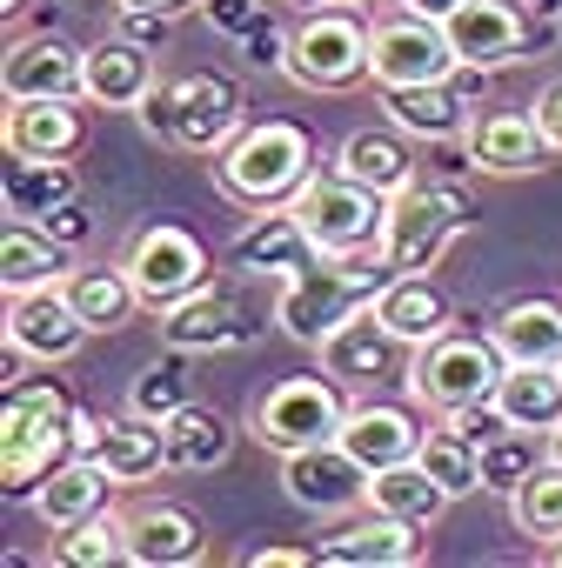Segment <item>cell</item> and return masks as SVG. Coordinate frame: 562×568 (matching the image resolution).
<instances>
[{"mask_svg":"<svg viewBox=\"0 0 562 568\" xmlns=\"http://www.w3.org/2000/svg\"><path fill=\"white\" fill-rule=\"evenodd\" d=\"M74 395L61 382H8L0 395V495L34 501V488L74 455Z\"/></svg>","mask_w":562,"mask_h":568,"instance_id":"6da1fadb","label":"cell"},{"mask_svg":"<svg viewBox=\"0 0 562 568\" xmlns=\"http://www.w3.org/2000/svg\"><path fill=\"white\" fill-rule=\"evenodd\" d=\"M395 281V267L382 254H315L309 267H295L274 295V328L302 342V348H322L349 315L375 308V295Z\"/></svg>","mask_w":562,"mask_h":568,"instance_id":"7a4b0ae2","label":"cell"},{"mask_svg":"<svg viewBox=\"0 0 562 568\" xmlns=\"http://www.w3.org/2000/svg\"><path fill=\"white\" fill-rule=\"evenodd\" d=\"M315 174V141L295 121H254L214 154V187L234 207H281Z\"/></svg>","mask_w":562,"mask_h":568,"instance_id":"3957f363","label":"cell"},{"mask_svg":"<svg viewBox=\"0 0 562 568\" xmlns=\"http://www.w3.org/2000/svg\"><path fill=\"white\" fill-rule=\"evenodd\" d=\"M141 128L174 154L214 161L248 128V101L228 74H174V81H154V94L141 101Z\"/></svg>","mask_w":562,"mask_h":568,"instance_id":"277c9868","label":"cell"},{"mask_svg":"<svg viewBox=\"0 0 562 568\" xmlns=\"http://www.w3.org/2000/svg\"><path fill=\"white\" fill-rule=\"evenodd\" d=\"M475 227V201L455 181H415L389 201V227H382V261L395 274H429L462 234Z\"/></svg>","mask_w":562,"mask_h":568,"instance_id":"5b68a950","label":"cell"},{"mask_svg":"<svg viewBox=\"0 0 562 568\" xmlns=\"http://www.w3.org/2000/svg\"><path fill=\"white\" fill-rule=\"evenodd\" d=\"M502 348H495V335L482 342V335H435L429 348H415V362H409V395L429 408V415H462V408H489L495 402V382H502Z\"/></svg>","mask_w":562,"mask_h":568,"instance_id":"8992f818","label":"cell"},{"mask_svg":"<svg viewBox=\"0 0 562 568\" xmlns=\"http://www.w3.org/2000/svg\"><path fill=\"white\" fill-rule=\"evenodd\" d=\"M349 408H355V402L342 395V382H335V375H281V382L254 402L248 428H254V442H261V448L295 455V448L335 442V435H342V422H349Z\"/></svg>","mask_w":562,"mask_h":568,"instance_id":"52a82bcc","label":"cell"},{"mask_svg":"<svg viewBox=\"0 0 562 568\" xmlns=\"http://www.w3.org/2000/svg\"><path fill=\"white\" fill-rule=\"evenodd\" d=\"M289 207H295V221L309 227V241H315L322 254H382L389 201H382L375 187L349 181L342 168H335V174H309Z\"/></svg>","mask_w":562,"mask_h":568,"instance_id":"ba28073f","label":"cell"},{"mask_svg":"<svg viewBox=\"0 0 562 568\" xmlns=\"http://www.w3.org/2000/svg\"><path fill=\"white\" fill-rule=\"evenodd\" d=\"M281 74L309 94H342V88L369 81V21L355 8L302 14V28L289 34V68Z\"/></svg>","mask_w":562,"mask_h":568,"instance_id":"9c48e42d","label":"cell"},{"mask_svg":"<svg viewBox=\"0 0 562 568\" xmlns=\"http://www.w3.org/2000/svg\"><path fill=\"white\" fill-rule=\"evenodd\" d=\"M121 267H128V281H134L141 308H154V315L174 308V302H188L194 288H208V247H201L181 221H148V227L128 241Z\"/></svg>","mask_w":562,"mask_h":568,"instance_id":"30bf717a","label":"cell"},{"mask_svg":"<svg viewBox=\"0 0 562 568\" xmlns=\"http://www.w3.org/2000/svg\"><path fill=\"white\" fill-rule=\"evenodd\" d=\"M462 61L449 48V28L442 21H422V14H395V21H375L369 28V81L389 94V88H422V81H455Z\"/></svg>","mask_w":562,"mask_h":568,"instance_id":"8fae6325","label":"cell"},{"mask_svg":"<svg viewBox=\"0 0 562 568\" xmlns=\"http://www.w3.org/2000/svg\"><path fill=\"white\" fill-rule=\"evenodd\" d=\"M322 375H335L342 388H382V382H409V362H415V348L375 315V308H362V315H349L322 348Z\"/></svg>","mask_w":562,"mask_h":568,"instance_id":"7c38bea8","label":"cell"},{"mask_svg":"<svg viewBox=\"0 0 562 568\" xmlns=\"http://www.w3.org/2000/svg\"><path fill=\"white\" fill-rule=\"evenodd\" d=\"M74 455H94L121 488H134V481H154L161 468H168V428L161 422H148V415H74Z\"/></svg>","mask_w":562,"mask_h":568,"instance_id":"4fadbf2b","label":"cell"},{"mask_svg":"<svg viewBox=\"0 0 562 568\" xmlns=\"http://www.w3.org/2000/svg\"><path fill=\"white\" fill-rule=\"evenodd\" d=\"M442 28H449V48L469 74H495V68L522 61L535 41V21H529L522 0H462Z\"/></svg>","mask_w":562,"mask_h":568,"instance_id":"5bb4252c","label":"cell"},{"mask_svg":"<svg viewBox=\"0 0 562 568\" xmlns=\"http://www.w3.org/2000/svg\"><path fill=\"white\" fill-rule=\"evenodd\" d=\"M281 488H289L295 508L309 515H342V508H369V468L335 442H315V448H295L281 455Z\"/></svg>","mask_w":562,"mask_h":568,"instance_id":"9a60e30c","label":"cell"},{"mask_svg":"<svg viewBox=\"0 0 562 568\" xmlns=\"http://www.w3.org/2000/svg\"><path fill=\"white\" fill-rule=\"evenodd\" d=\"M81 61L88 48H74L68 34H21L0 54V94L8 101H81Z\"/></svg>","mask_w":562,"mask_h":568,"instance_id":"2e32d148","label":"cell"},{"mask_svg":"<svg viewBox=\"0 0 562 568\" xmlns=\"http://www.w3.org/2000/svg\"><path fill=\"white\" fill-rule=\"evenodd\" d=\"M161 68H154V48L148 41H94L88 61H81V101L101 108V114H141V101L154 94Z\"/></svg>","mask_w":562,"mask_h":568,"instance_id":"e0dca14e","label":"cell"},{"mask_svg":"<svg viewBox=\"0 0 562 568\" xmlns=\"http://www.w3.org/2000/svg\"><path fill=\"white\" fill-rule=\"evenodd\" d=\"M254 328H261V322H254L234 295H221V288H194L188 302L161 308V342L181 348V355H221V348H241V342H254Z\"/></svg>","mask_w":562,"mask_h":568,"instance_id":"ac0fdd59","label":"cell"},{"mask_svg":"<svg viewBox=\"0 0 562 568\" xmlns=\"http://www.w3.org/2000/svg\"><path fill=\"white\" fill-rule=\"evenodd\" d=\"M121 528H128V561L134 568H194L208 555V528L181 501H141V508L121 515Z\"/></svg>","mask_w":562,"mask_h":568,"instance_id":"d6986e66","label":"cell"},{"mask_svg":"<svg viewBox=\"0 0 562 568\" xmlns=\"http://www.w3.org/2000/svg\"><path fill=\"white\" fill-rule=\"evenodd\" d=\"M462 148H469V168L475 174H535V168H549V141H542V128H535V114H522V108H495V114H475L469 121V134H462Z\"/></svg>","mask_w":562,"mask_h":568,"instance_id":"ffe728a7","label":"cell"},{"mask_svg":"<svg viewBox=\"0 0 562 568\" xmlns=\"http://www.w3.org/2000/svg\"><path fill=\"white\" fill-rule=\"evenodd\" d=\"M94 328L74 315V302L61 288H28V295H8V342L28 355V362H68Z\"/></svg>","mask_w":562,"mask_h":568,"instance_id":"44dd1931","label":"cell"},{"mask_svg":"<svg viewBox=\"0 0 562 568\" xmlns=\"http://www.w3.org/2000/svg\"><path fill=\"white\" fill-rule=\"evenodd\" d=\"M322 247L309 241V227L295 221V207L281 201V207H254V221L228 241V261L241 274H274V281H289L295 267H309Z\"/></svg>","mask_w":562,"mask_h":568,"instance_id":"7402d4cb","label":"cell"},{"mask_svg":"<svg viewBox=\"0 0 562 568\" xmlns=\"http://www.w3.org/2000/svg\"><path fill=\"white\" fill-rule=\"evenodd\" d=\"M88 141V121L74 101H8L0 114V148L34 154V161H74Z\"/></svg>","mask_w":562,"mask_h":568,"instance_id":"603a6c76","label":"cell"},{"mask_svg":"<svg viewBox=\"0 0 562 568\" xmlns=\"http://www.w3.org/2000/svg\"><path fill=\"white\" fill-rule=\"evenodd\" d=\"M315 555H322V568H409V561H422V528L369 508V521L335 528L329 541H315Z\"/></svg>","mask_w":562,"mask_h":568,"instance_id":"cb8c5ba5","label":"cell"},{"mask_svg":"<svg viewBox=\"0 0 562 568\" xmlns=\"http://www.w3.org/2000/svg\"><path fill=\"white\" fill-rule=\"evenodd\" d=\"M68 247L41 227V221H8L0 227V288L8 295H28V288H61L68 281Z\"/></svg>","mask_w":562,"mask_h":568,"instance_id":"d4e9b609","label":"cell"},{"mask_svg":"<svg viewBox=\"0 0 562 568\" xmlns=\"http://www.w3.org/2000/svg\"><path fill=\"white\" fill-rule=\"evenodd\" d=\"M108 488H114V475H108L94 455H68V462L34 488V515H41L54 535H68V528H81L88 515L108 508Z\"/></svg>","mask_w":562,"mask_h":568,"instance_id":"484cf974","label":"cell"},{"mask_svg":"<svg viewBox=\"0 0 562 568\" xmlns=\"http://www.w3.org/2000/svg\"><path fill=\"white\" fill-rule=\"evenodd\" d=\"M342 448L375 475V468L409 462V455L422 448V428H415V422H409V408H395V402H355V408H349V422H342Z\"/></svg>","mask_w":562,"mask_h":568,"instance_id":"4316f807","label":"cell"},{"mask_svg":"<svg viewBox=\"0 0 562 568\" xmlns=\"http://www.w3.org/2000/svg\"><path fill=\"white\" fill-rule=\"evenodd\" d=\"M382 108H389V121L402 128V134H422V141H462L469 134V94L455 88V81H422V88H389L382 94Z\"/></svg>","mask_w":562,"mask_h":568,"instance_id":"83f0119b","label":"cell"},{"mask_svg":"<svg viewBox=\"0 0 562 568\" xmlns=\"http://www.w3.org/2000/svg\"><path fill=\"white\" fill-rule=\"evenodd\" d=\"M449 501H455V495H449L415 455L395 462V468H375V475H369V508H375V515H395V521H409V528H422V535L449 515Z\"/></svg>","mask_w":562,"mask_h":568,"instance_id":"f1b7e54d","label":"cell"},{"mask_svg":"<svg viewBox=\"0 0 562 568\" xmlns=\"http://www.w3.org/2000/svg\"><path fill=\"white\" fill-rule=\"evenodd\" d=\"M0 194H8V214H21V221H48L54 207L81 201V174H74V161L8 154V161H0Z\"/></svg>","mask_w":562,"mask_h":568,"instance_id":"f546056e","label":"cell"},{"mask_svg":"<svg viewBox=\"0 0 562 568\" xmlns=\"http://www.w3.org/2000/svg\"><path fill=\"white\" fill-rule=\"evenodd\" d=\"M335 168L362 187H375L382 201H395L402 187H415V154L402 148V128H355L335 154Z\"/></svg>","mask_w":562,"mask_h":568,"instance_id":"4dcf8cb0","label":"cell"},{"mask_svg":"<svg viewBox=\"0 0 562 568\" xmlns=\"http://www.w3.org/2000/svg\"><path fill=\"white\" fill-rule=\"evenodd\" d=\"M375 315H382L409 348H429V342H435V335H449V322H455L449 295L435 288L429 274H395L389 288L375 295Z\"/></svg>","mask_w":562,"mask_h":568,"instance_id":"1f68e13d","label":"cell"},{"mask_svg":"<svg viewBox=\"0 0 562 568\" xmlns=\"http://www.w3.org/2000/svg\"><path fill=\"white\" fill-rule=\"evenodd\" d=\"M161 428H168V468L174 475H208V468H221L234 455V422L221 408H208V402L174 408Z\"/></svg>","mask_w":562,"mask_h":568,"instance_id":"d6a6232c","label":"cell"},{"mask_svg":"<svg viewBox=\"0 0 562 568\" xmlns=\"http://www.w3.org/2000/svg\"><path fill=\"white\" fill-rule=\"evenodd\" d=\"M509 428H529V435H549V428H562V368H549V362H535V368H502V382H495V402H489Z\"/></svg>","mask_w":562,"mask_h":568,"instance_id":"836d02e7","label":"cell"},{"mask_svg":"<svg viewBox=\"0 0 562 568\" xmlns=\"http://www.w3.org/2000/svg\"><path fill=\"white\" fill-rule=\"evenodd\" d=\"M495 348L515 368H535V362L562 368V302H509L495 315Z\"/></svg>","mask_w":562,"mask_h":568,"instance_id":"e575fe53","label":"cell"},{"mask_svg":"<svg viewBox=\"0 0 562 568\" xmlns=\"http://www.w3.org/2000/svg\"><path fill=\"white\" fill-rule=\"evenodd\" d=\"M61 295L74 302V315H81L94 335L128 328V322H134V308H141V295H134V281H128V267H121V261H114V267H68Z\"/></svg>","mask_w":562,"mask_h":568,"instance_id":"d590c367","label":"cell"},{"mask_svg":"<svg viewBox=\"0 0 562 568\" xmlns=\"http://www.w3.org/2000/svg\"><path fill=\"white\" fill-rule=\"evenodd\" d=\"M542 462H549V435H529V428H509V422H502V428L482 442V488L509 501Z\"/></svg>","mask_w":562,"mask_h":568,"instance_id":"8d00e7d4","label":"cell"},{"mask_svg":"<svg viewBox=\"0 0 562 568\" xmlns=\"http://www.w3.org/2000/svg\"><path fill=\"white\" fill-rule=\"evenodd\" d=\"M415 462H422V468H429V475H435V481L455 495V501L482 488V448H475V442H469V435H462L449 415H442V428H422V448H415Z\"/></svg>","mask_w":562,"mask_h":568,"instance_id":"74e56055","label":"cell"},{"mask_svg":"<svg viewBox=\"0 0 562 568\" xmlns=\"http://www.w3.org/2000/svg\"><path fill=\"white\" fill-rule=\"evenodd\" d=\"M509 515H515V528L535 535L542 548L562 541V462H542V468L509 495Z\"/></svg>","mask_w":562,"mask_h":568,"instance_id":"f35d334b","label":"cell"},{"mask_svg":"<svg viewBox=\"0 0 562 568\" xmlns=\"http://www.w3.org/2000/svg\"><path fill=\"white\" fill-rule=\"evenodd\" d=\"M174 355H181V348H174ZM174 355H168V362H148V368L134 375V388H128V408H134V415L168 422L174 408H188V402H194V375H188Z\"/></svg>","mask_w":562,"mask_h":568,"instance_id":"ab89813d","label":"cell"},{"mask_svg":"<svg viewBox=\"0 0 562 568\" xmlns=\"http://www.w3.org/2000/svg\"><path fill=\"white\" fill-rule=\"evenodd\" d=\"M54 555H61L68 568H108V561H128V528H121V515H88L81 528L61 535Z\"/></svg>","mask_w":562,"mask_h":568,"instance_id":"60d3db41","label":"cell"},{"mask_svg":"<svg viewBox=\"0 0 562 568\" xmlns=\"http://www.w3.org/2000/svg\"><path fill=\"white\" fill-rule=\"evenodd\" d=\"M241 61H248V68H289V41L254 21V28L241 34Z\"/></svg>","mask_w":562,"mask_h":568,"instance_id":"b9f144b4","label":"cell"},{"mask_svg":"<svg viewBox=\"0 0 562 568\" xmlns=\"http://www.w3.org/2000/svg\"><path fill=\"white\" fill-rule=\"evenodd\" d=\"M241 561H248V568H322L315 548H289V541H261V548H248Z\"/></svg>","mask_w":562,"mask_h":568,"instance_id":"7bdbcfd3","label":"cell"},{"mask_svg":"<svg viewBox=\"0 0 562 568\" xmlns=\"http://www.w3.org/2000/svg\"><path fill=\"white\" fill-rule=\"evenodd\" d=\"M201 8H208V21H214L221 34H234V41L261 21V0H201Z\"/></svg>","mask_w":562,"mask_h":568,"instance_id":"ee69618b","label":"cell"},{"mask_svg":"<svg viewBox=\"0 0 562 568\" xmlns=\"http://www.w3.org/2000/svg\"><path fill=\"white\" fill-rule=\"evenodd\" d=\"M41 227H48V234H54V241H61V247H81V241H88V234H94V221H88V214H81V201H68V207H54V214H48V221H41Z\"/></svg>","mask_w":562,"mask_h":568,"instance_id":"f6af8a7d","label":"cell"},{"mask_svg":"<svg viewBox=\"0 0 562 568\" xmlns=\"http://www.w3.org/2000/svg\"><path fill=\"white\" fill-rule=\"evenodd\" d=\"M535 128H542V141L562 154V81H549V88L535 94Z\"/></svg>","mask_w":562,"mask_h":568,"instance_id":"bcb514c9","label":"cell"},{"mask_svg":"<svg viewBox=\"0 0 562 568\" xmlns=\"http://www.w3.org/2000/svg\"><path fill=\"white\" fill-rule=\"evenodd\" d=\"M114 8H121V14H168V21H174L181 8H194V0H114Z\"/></svg>","mask_w":562,"mask_h":568,"instance_id":"7dc6e473","label":"cell"},{"mask_svg":"<svg viewBox=\"0 0 562 568\" xmlns=\"http://www.w3.org/2000/svg\"><path fill=\"white\" fill-rule=\"evenodd\" d=\"M274 8H289V14H322V8H375V0H274Z\"/></svg>","mask_w":562,"mask_h":568,"instance_id":"c3c4849f","label":"cell"},{"mask_svg":"<svg viewBox=\"0 0 562 568\" xmlns=\"http://www.w3.org/2000/svg\"><path fill=\"white\" fill-rule=\"evenodd\" d=\"M402 8H409V14H422V21H449L462 0H402Z\"/></svg>","mask_w":562,"mask_h":568,"instance_id":"681fc988","label":"cell"},{"mask_svg":"<svg viewBox=\"0 0 562 568\" xmlns=\"http://www.w3.org/2000/svg\"><path fill=\"white\" fill-rule=\"evenodd\" d=\"M529 14H542V21H562V0H522Z\"/></svg>","mask_w":562,"mask_h":568,"instance_id":"f907efd6","label":"cell"},{"mask_svg":"<svg viewBox=\"0 0 562 568\" xmlns=\"http://www.w3.org/2000/svg\"><path fill=\"white\" fill-rule=\"evenodd\" d=\"M542 561H549V568H562V541H549V548H542Z\"/></svg>","mask_w":562,"mask_h":568,"instance_id":"816d5d0a","label":"cell"},{"mask_svg":"<svg viewBox=\"0 0 562 568\" xmlns=\"http://www.w3.org/2000/svg\"><path fill=\"white\" fill-rule=\"evenodd\" d=\"M549 462H562V428H549Z\"/></svg>","mask_w":562,"mask_h":568,"instance_id":"f5cc1de1","label":"cell"},{"mask_svg":"<svg viewBox=\"0 0 562 568\" xmlns=\"http://www.w3.org/2000/svg\"><path fill=\"white\" fill-rule=\"evenodd\" d=\"M28 8V0H0V14H21Z\"/></svg>","mask_w":562,"mask_h":568,"instance_id":"db71d44e","label":"cell"}]
</instances>
